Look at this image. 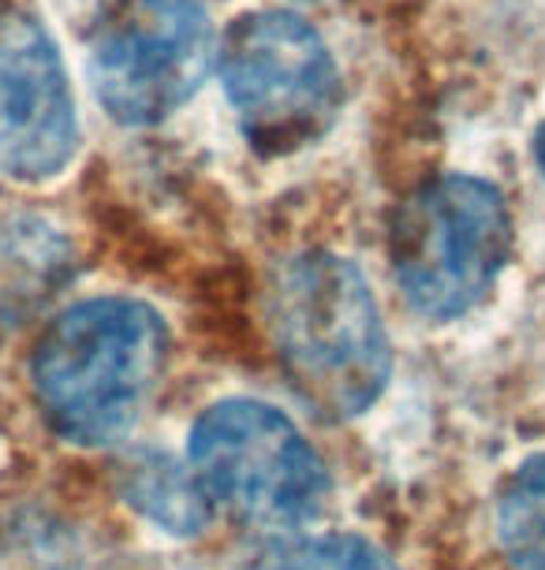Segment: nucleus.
Wrapping results in <instances>:
<instances>
[{"instance_id":"2","label":"nucleus","mask_w":545,"mask_h":570,"mask_svg":"<svg viewBox=\"0 0 545 570\" xmlns=\"http://www.w3.org/2000/svg\"><path fill=\"white\" fill-rule=\"evenodd\" d=\"M168 362V328L154 306L105 295L75 303L38 340L30 376L49 429L79 448L127 436Z\"/></svg>"},{"instance_id":"3","label":"nucleus","mask_w":545,"mask_h":570,"mask_svg":"<svg viewBox=\"0 0 545 570\" xmlns=\"http://www.w3.org/2000/svg\"><path fill=\"white\" fill-rule=\"evenodd\" d=\"M516 228L497 183L471 171L426 179L389 224V262L426 321H456L486 303L505 273Z\"/></svg>"},{"instance_id":"11","label":"nucleus","mask_w":545,"mask_h":570,"mask_svg":"<svg viewBox=\"0 0 545 570\" xmlns=\"http://www.w3.org/2000/svg\"><path fill=\"white\" fill-rule=\"evenodd\" d=\"M534 160H538V171H542V179H545V120L538 127V135H534Z\"/></svg>"},{"instance_id":"1","label":"nucleus","mask_w":545,"mask_h":570,"mask_svg":"<svg viewBox=\"0 0 545 570\" xmlns=\"http://www.w3.org/2000/svg\"><path fill=\"white\" fill-rule=\"evenodd\" d=\"M265 325L299 400L322 417L367 414L392 376V347L370 279L333 250H299L265 284Z\"/></svg>"},{"instance_id":"4","label":"nucleus","mask_w":545,"mask_h":570,"mask_svg":"<svg viewBox=\"0 0 545 570\" xmlns=\"http://www.w3.org/2000/svg\"><path fill=\"white\" fill-rule=\"evenodd\" d=\"M224 98L247 146L288 157L337 124L344 82L325 38L292 8H251L217 41Z\"/></svg>"},{"instance_id":"10","label":"nucleus","mask_w":545,"mask_h":570,"mask_svg":"<svg viewBox=\"0 0 545 570\" xmlns=\"http://www.w3.org/2000/svg\"><path fill=\"white\" fill-rule=\"evenodd\" d=\"M243 570H397V563L367 537L318 533L270 544Z\"/></svg>"},{"instance_id":"6","label":"nucleus","mask_w":545,"mask_h":570,"mask_svg":"<svg viewBox=\"0 0 545 570\" xmlns=\"http://www.w3.org/2000/svg\"><path fill=\"white\" fill-rule=\"evenodd\" d=\"M213 57L217 41L202 0H94L87 75L116 124L168 120L202 90Z\"/></svg>"},{"instance_id":"5","label":"nucleus","mask_w":545,"mask_h":570,"mask_svg":"<svg viewBox=\"0 0 545 570\" xmlns=\"http://www.w3.org/2000/svg\"><path fill=\"white\" fill-rule=\"evenodd\" d=\"M187 470L210 503L262 530H292L322 511L329 470L299 425L270 403L221 400L187 436Z\"/></svg>"},{"instance_id":"7","label":"nucleus","mask_w":545,"mask_h":570,"mask_svg":"<svg viewBox=\"0 0 545 570\" xmlns=\"http://www.w3.org/2000/svg\"><path fill=\"white\" fill-rule=\"evenodd\" d=\"M79 149L75 94L57 41L38 19L0 30V171L19 183H46Z\"/></svg>"},{"instance_id":"8","label":"nucleus","mask_w":545,"mask_h":570,"mask_svg":"<svg viewBox=\"0 0 545 570\" xmlns=\"http://www.w3.org/2000/svg\"><path fill=\"white\" fill-rule=\"evenodd\" d=\"M120 489L124 500L165 533L195 537L210 525V500L198 489L195 473L165 451H135L124 462Z\"/></svg>"},{"instance_id":"9","label":"nucleus","mask_w":545,"mask_h":570,"mask_svg":"<svg viewBox=\"0 0 545 570\" xmlns=\"http://www.w3.org/2000/svg\"><path fill=\"white\" fill-rule=\"evenodd\" d=\"M497 537L512 570H545V451L519 462L500 489Z\"/></svg>"}]
</instances>
